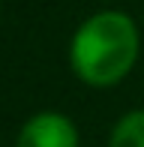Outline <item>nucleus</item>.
I'll use <instances>...</instances> for the list:
<instances>
[{
    "label": "nucleus",
    "mask_w": 144,
    "mask_h": 147,
    "mask_svg": "<svg viewBox=\"0 0 144 147\" xmlns=\"http://www.w3.org/2000/svg\"><path fill=\"white\" fill-rule=\"evenodd\" d=\"M15 147H78V132L66 114L42 111L21 126Z\"/></svg>",
    "instance_id": "nucleus-2"
},
{
    "label": "nucleus",
    "mask_w": 144,
    "mask_h": 147,
    "mask_svg": "<svg viewBox=\"0 0 144 147\" xmlns=\"http://www.w3.org/2000/svg\"><path fill=\"white\" fill-rule=\"evenodd\" d=\"M108 147H144V111H129L111 132Z\"/></svg>",
    "instance_id": "nucleus-3"
},
{
    "label": "nucleus",
    "mask_w": 144,
    "mask_h": 147,
    "mask_svg": "<svg viewBox=\"0 0 144 147\" xmlns=\"http://www.w3.org/2000/svg\"><path fill=\"white\" fill-rule=\"evenodd\" d=\"M69 60L75 75L90 87H111L138 60V27L123 12H99L72 36Z\"/></svg>",
    "instance_id": "nucleus-1"
}]
</instances>
